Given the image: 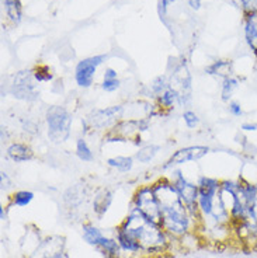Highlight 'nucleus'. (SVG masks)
Masks as SVG:
<instances>
[{"instance_id": "obj_1", "label": "nucleus", "mask_w": 257, "mask_h": 258, "mask_svg": "<svg viewBox=\"0 0 257 258\" xmlns=\"http://www.w3.org/2000/svg\"><path fill=\"white\" fill-rule=\"evenodd\" d=\"M156 198L159 201L162 213V227L172 239L180 240L190 233L197 232V223L187 209L180 194L173 182L162 177L152 184Z\"/></svg>"}, {"instance_id": "obj_2", "label": "nucleus", "mask_w": 257, "mask_h": 258, "mask_svg": "<svg viewBox=\"0 0 257 258\" xmlns=\"http://www.w3.org/2000/svg\"><path fill=\"white\" fill-rule=\"evenodd\" d=\"M120 226L131 233L141 243L143 255H148V257L161 255L163 252H166L167 248L170 247V241L173 240L163 230L161 225L146 219L132 205L127 218L122 220Z\"/></svg>"}, {"instance_id": "obj_3", "label": "nucleus", "mask_w": 257, "mask_h": 258, "mask_svg": "<svg viewBox=\"0 0 257 258\" xmlns=\"http://www.w3.org/2000/svg\"><path fill=\"white\" fill-rule=\"evenodd\" d=\"M46 134L52 143H64L71 135L72 114L65 107L54 105L45 112Z\"/></svg>"}, {"instance_id": "obj_4", "label": "nucleus", "mask_w": 257, "mask_h": 258, "mask_svg": "<svg viewBox=\"0 0 257 258\" xmlns=\"http://www.w3.org/2000/svg\"><path fill=\"white\" fill-rule=\"evenodd\" d=\"M169 180L173 182V185L177 189V192L180 194L181 200L184 201L188 212L191 215L194 222L197 223V227L199 229L201 226V215L198 209V185L194 184L191 181H188L181 173V170H172V177ZM197 229V232H198Z\"/></svg>"}, {"instance_id": "obj_5", "label": "nucleus", "mask_w": 257, "mask_h": 258, "mask_svg": "<svg viewBox=\"0 0 257 258\" xmlns=\"http://www.w3.org/2000/svg\"><path fill=\"white\" fill-rule=\"evenodd\" d=\"M131 205L135 208L138 212L142 213L146 219L162 226L161 205H159V201L156 198L152 184L150 185H141L138 188L134 194V197H132Z\"/></svg>"}, {"instance_id": "obj_6", "label": "nucleus", "mask_w": 257, "mask_h": 258, "mask_svg": "<svg viewBox=\"0 0 257 258\" xmlns=\"http://www.w3.org/2000/svg\"><path fill=\"white\" fill-rule=\"evenodd\" d=\"M198 185V209L201 215V223L212 215L215 201L221 189V181L214 177L202 175L197 181Z\"/></svg>"}, {"instance_id": "obj_7", "label": "nucleus", "mask_w": 257, "mask_h": 258, "mask_svg": "<svg viewBox=\"0 0 257 258\" xmlns=\"http://www.w3.org/2000/svg\"><path fill=\"white\" fill-rule=\"evenodd\" d=\"M124 115V107L122 105H113L101 110H93L84 118L89 129L93 131H110L118 121H121Z\"/></svg>"}, {"instance_id": "obj_8", "label": "nucleus", "mask_w": 257, "mask_h": 258, "mask_svg": "<svg viewBox=\"0 0 257 258\" xmlns=\"http://www.w3.org/2000/svg\"><path fill=\"white\" fill-rule=\"evenodd\" d=\"M106 59L107 55H94L77 62L75 68V80L80 89H89L93 86L97 69L106 62Z\"/></svg>"}, {"instance_id": "obj_9", "label": "nucleus", "mask_w": 257, "mask_h": 258, "mask_svg": "<svg viewBox=\"0 0 257 258\" xmlns=\"http://www.w3.org/2000/svg\"><path fill=\"white\" fill-rule=\"evenodd\" d=\"M211 149L204 145H194V146H187V148H181L176 150L173 155L170 156L167 161L163 164V170H169L176 166H181L186 164L188 161H197L201 160L202 157H205L210 153Z\"/></svg>"}, {"instance_id": "obj_10", "label": "nucleus", "mask_w": 257, "mask_h": 258, "mask_svg": "<svg viewBox=\"0 0 257 258\" xmlns=\"http://www.w3.org/2000/svg\"><path fill=\"white\" fill-rule=\"evenodd\" d=\"M35 79L32 76V72H19L14 78L13 86H12V93L14 97L19 100H35L38 93H37V86L34 84Z\"/></svg>"}, {"instance_id": "obj_11", "label": "nucleus", "mask_w": 257, "mask_h": 258, "mask_svg": "<svg viewBox=\"0 0 257 258\" xmlns=\"http://www.w3.org/2000/svg\"><path fill=\"white\" fill-rule=\"evenodd\" d=\"M114 239L118 241V244L121 247L124 254L135 255V257L143 254V248H142L141 243L131 233H128L124 227H121V226L116 227V230H114Z\"/></svg>"}, {"instance_id": "obj_12", "label": "nucleus", "mask_w": 257, "mask_h": 258, "mask_svg": "<svg viewBox=\"0 0 257 258\" xmlns=\"http://www.w3.org/2000/svg\"><path fill=\"white\" fill-rule=\"evenodd\" d=\"M114 200V192L109 188H98L93 198V212L98 219H101L111 207Z\"/></svg>"}, {"instance_id": "obj_13", "label": "nucleus", "mask_w": 257, "mask_h": 258, "mask_svg": "<svg viewBox=\"0 0 257 258\" xmlns=\"http://www.w3.org/2000/svg\"><path fill=\"white\" fill-rule=\"evenodd\" d=\"M7 157L14 163H24V161H30L34 159V152L32 149L26 145V143L14 142L9 145L6 150Z\"/></svg>"}, {"instance_id": "obj_14", "label": "nucleus", "mask_w": 257, "mask_h": 258, "mask_svg": "<svg viewBox=\"0 0 257 258\" xmlns=\"http://www.w3.org/2000/svg\"><path fill=\"white\" fill-rule=\"evenodd\" d=\"M172 84V83H170ZM156 105L162 110V112L165 111H172L176 105H180V93L177 89H174L173 86H170L166 91H163L161 96H158L155 98Z\"/></svg>"}, {"instance_id": "obj_15", "label": "nucleus", "mask_w": 257, "mask_h": 258, "mask_svg": "<svg viewBox=\"0 0 257 258\" xmlns=\"http://www.w3.org/2000/svg\"><path fill=\"white\" fill-rule=\"evenodd\" d=\"M244 38L257 56V13L244 14Z\"/></svg>"}, {"instance_id": "obj_16", "label": "nucleus", "mask_w": 257, "mask_h": 258, "mask_svg": "<svg viewBox=\"0 0 257 258\" xmlns=\"http://www.w3.org/2000/svg\"><path fill=\"white\" fill-rule=\"evenodd\" d=\"M82 236H83L84 241L91 247H94V248H97L106 237L103 232H101V229H98L91 222H86V223L82 225Z\"/></svg>"}, {"instance_id": "obj_17", "label": "nucleus", "mask_w": 257, "mask_h": 258, "mask_svg": "<svg viewBox=\"0 0 257 258\" xmlns=\"http://www.w3.org/2000/svg\"><path fill=\"white\" fill-rule=\"evenodd\" d=\"M205 73L214 78L224 79L232 76V62L231 60H217L205 68Z\"/></svg>"}, {"instance_id": "obj_18", "label": "nucleus", "mask_w": 257, "mask_h": 258, "mask_svg": "<svg viewBox=\"0 0 257 258\" xmlns=\"http://www.w3.org/2000/svg\"><path fill=\"white\" fill-rule=\"evenodd\" d=\"M3 7H5L7 20H10L14 26L20 24V21L23 19L21 0H3Z\"/></svg>"}, {"instance_id": "obj_19", "label": "nucleus", "mask_w": 257, "mask_h": 258, "mask_svg": "<svg viewBox=\"0 0 257 258\" xmlns=\"http://www.w3.org/2000/svg\"><path fill=\"white\" fill-rule=\"evenodd\" d=\"M161 152V146L159 145H155V143H148V145H143L141 148L138 149V152L134 156L138 163L142 164H148L150 161L153 160L155 157L158 156V153Z\"/></svg>"}, {"instance_id": "obj_20", "label": "nucleus", "mask_w": 257, "mask_h": 258, "mask_svg": "<svg viewBox=\"0 0 257 258\" xmlns=\"http://www.w3.org/2000/svg\"><path fill=\"white\" fill-rule=\"evenodd\" d=\"M134 157L131 156H114L106 160L110 168H114L120 173H128L134 167Z\"/></svg>"}, {"instance_id": "obj_21", "label": "nucleus", "mask_w": 257, "mask_h": 258, "mask_svg": "<svg viewBox=\"0 0 257 258\" xmlns=\"http://www.w3.org/2000/svg\"><path fill=\"white\" fill-rule=\"evenodd\" d=\"M121 87V82L118 79V73L113 68H107L104 71L103 82H101V89L107 93H114Z\"/></svg>"}, {"instance_id": "obj_22", "label": "nucleus", "mask_w": 257, "mask_h": 258, "mask_svg": "<svg viewBox=\"0 0 257 258\" xmlns=\"http://www.w3.org/2000/svg\"><path fill=\"white\" fill-rule=\"evenodd\" d=\"M239 79L236 76H229V78H225L222 80V84H221V100L225 101V103H229L232 100V96L235 90L239 87Z\"/></svg>"}, {"instance_id": "obj_23", "label": "nucleus", "mask_w": 257, "mask_h": 258, "mask_svg": "<svg viewBox=\"0 0 257 258\" xmlns=\"http://www.w3.org/2000/svg\"><path fill=\"white\" fill-rule=\"evenodd\" d=\"M34 200V192L27 189H19L12 195V205L16 208H26Z\"/></svg>"}, {"instance_id": "obj_24", "label": "nucleus", "mask_w": 257, "mask_h": 258, "mask_svg": "<svg viewBox=\"0 0 257 258\" xmlns=\"http://www.w3.org/2000/svg\"><path fill=\"white\" fill-rule=\"evenodd\" d=\"M76 156L84 163H90L94 160V155L84 138H79L76 141Z\"/></svg>"}, {"instance_id": "obj_25", "label": "nucleus", "mask_w": 257, "mask_h": 258, "mask_svg": "<svg viewBox=\"0 0 257 258\" xmlns=\"http://www.w3.org/2000/svg\"><path fill=\"white\" fill-rule=\"evenodd\" d=\"M172 84L169 82L166 75H162V76H158V78L153 79V82L150 83L149 89H150V94L153 96V98H156L158 96H161L163 91H166Z\"/></svg>"}, {"instance_id": "obj_26", "label": "nucleus", "mask_w": 257, "mask_h": 258, "mask_svg": "<svg viewBox=\"0 0 257 258\" xmlns=\"http://www.w3.org/2000/svg\"><path fill=\"white\" fill-rule=\"evenodd\" d=\"M32 76L37 83H45V82H51L54 79V73L46 64H39L32 71Z\"/></svg>"}, {"instance_id": "obj_27", "label": "nucleus", "mask_w": 257, "mask_h": 258, "mask_svg": "<svg viewBox=\"0 0 257 258\" xmlns=\"http://www.w3.org/2000/svg\"><path fill=\"white\" fill-rule=\"evenodd\" d=\"M183 119H184V123L188 129H195L198 126L199 118L198 115L191 110H186L183 112Z\"/></svg>"}, {"instance_id": "obj_28", "label": "nucleus", "mask_w": 257, "mask_h": 258, "mask_svg": "<svg viewBox=\"0 0 257 258\" xmlns=\"http://www.w3.org/2000/svg\"><path fill=\"white\" fill-rule=\"evenodd\" d=\"M176 0H159V5H158V12H159V17H161V20L165 23L167 26V21H166V17H167V7H169V5H172V3H174Z\"/></svg>"}, {"instance_id": "obj_29", "label": "nucleus", "mask_w": 257, "mask_h": 258, "mask_svg": "<svg viewBox=\"0 0 257 258\" xmlns=\"http://www.w3.org/2000/svg\"><path fill=\"white\" fill-rule=\"evenodd\" d=\"M228 110L231 112L233 116H242L243 115V110H242V107H240V104L238 101H233L231 100L229 103H228Z\"/></svg>"}, {"instance_id": "obj_30", "label": "nucleus", "mask_w": 257, "mask_h": 258, "mask_svg": "<svg viewBox=\"0 0 257 258\" xmlns=\"http://www.w3.org/2000/svg\"><path fill=\"white\" fill-rule=\"evenodd\" d=\"M0 185H2V189H7L12 185V180H10V177H9L6 171L0 173Z\"/></svg>"}, {"instance_id": "obj_31", "label": "nucleus", "mask_w": 257, "mask_h": 258, "mask_svg": "<svg viewBox=\"0 0 257 258\" xmlns=\"http://www.w3.org/2000/svg\"><path fill=\"white\" fill-rule=\"evenodd\" d=\"M188 6L191 10H195V12H198L199 9H201V0H188Z\"/></svg>"}, {"instance_id": "obj_32", "label": "nucleus", "mask_w": 257, "mask_h": 258, "mask_svg": "<svg viewBox=\"0 0 257 258\" xmlns=\"http://www.w3.org/2000/svg\"><path fill=\"white\" fill-rule=\"evenodd\" d=\"M242 131H246V132H250V131H257V123L251 122H244L242 123Z\"/></svg>"}, {"instance_id": "obj_33", "label": "nucleus", "mask_w": 257, "mask_h": 258, "mask_svg": "<svg viewBox=\"0 0 257 258\" xmlns=\"http://www.w3.org/2000/svg\"><path fill=\"white\" fill-rule=\"evenodd\" d=\"M0 219L2 220L7 219V211L5 207H0Z\"/></svg>"}, {"instance_id": "obj_34", "label": "nucleus", "mask_w": 257, "mask_h": 258, "mask_svg": "<svg viewBox=\"0 0 257 258\" xmlns=\"http://www.w3.org/2000/svg\"><path fill=\"white\" fill-rule=\"evenodd\" d=\"M253 215H254V219L257 220V195H256V200H254V205H253Z\"/></svg>"}, {"instance_id": "obj_35", "label": "nucleus", "mask_w": 257, "mask_h": 258, "mask_svg": "<svg viewBox=\"0 0 257 258\" xmlns=\"http://www.w3.org/2000/svg\"><path fill=\"white\" fill-rule=\"evenodd\" d=\"M24 258H31V257H24Z\"/></svg>"}]
</instances>
